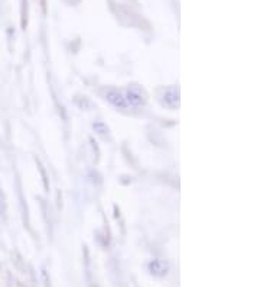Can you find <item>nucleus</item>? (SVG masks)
Instances as JSON below:
<instances>
[{
    "label": "nucleus",
    "instance_id": "nucleus-1",
    "mask_svg": "<svg viewBox=\"0 0 260 287\" xmlns=\"http://www.w3.org/2000/svg\"><path fill=\"white\" fill-rule=\"evenodd\" d=\"M106 99L116 107L119 109H124L127 107V103H126V99H124V95L120 93L119 90H114V89H108L106 92Z\"/></svg>",
    "mask_w": 260,
    "mask_h": 287
},
{
    "label": "nucleus",
    "instance_id": "nucleus-2",
    "mask_svg": "<svg viewBox=\"0 0 260 287\" xmlns=\"http://www.w3.org/2000/svg\"><path fill=\"white\" fill-rule=\"evenodd\" d=\"M124 99H126V103L127 104H132V106H140L145 103V97L142 95V92L139 89H129L124 95Z\"/></svg>",
    "mask_w": 260,
    "mask_h": 287
}]
</instances>
